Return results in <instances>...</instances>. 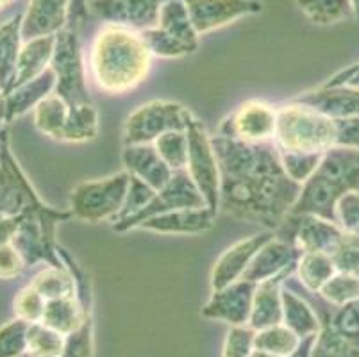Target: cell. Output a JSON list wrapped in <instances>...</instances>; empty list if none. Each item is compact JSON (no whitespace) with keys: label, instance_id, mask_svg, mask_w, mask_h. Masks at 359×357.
<instances>
[{"label":"cell","instance_id":"836d02e7","mask_svg":"<svg viewBox=\"0 0 359 357\" xmlns=\"http://www.w3.org/2000/svg\"><path fill=\"white\" fill-rule=\"evenodd\" d=\"M67 345V336L50 329L45 323H29L27 350L31 357H61Z\"/></svg>","mask_w":359,"mask_h":357},{"label":"cell","instance_id":"6f0895ef","mask_svg":"<svg viewBox=\"0 0 359 357\" xmlns=\"http://www.w3.org/2000/svg\"><path fill=\"white\" fill-rule=\"evenodd\" d=\"M352 9H354V18L359 22V0H351Z\"/></svg>","mask_w":359,"mask_h":357},{"label":"cell","instance_id":"d4e9b609","mask_svg":"<svg viewBox=\"0 0 359 357\" xmlns=\"http://www.w3.org/2000/svg\"><path fill=\"white\" fill-rule=\"evenodd\" d=\"M54 47L55 36H43V38H34L24 41L20 55H18V63H16L15 77H13L6 93L31 83L32 79L40 77L45 70H48L52 55H54Z\"/></svg>","mask_w":359,"mask_h":357},{"label":"cell","instance_id":"8d00e7d4","mask_svg":"<svg viewBox=\"0 0 359 357\" xmlns=\"http://www.w3.org/2000/svg\"><path fill=\"white\" fill-rule=\"evenodd\" d=\"M156 150L163 157V161L174 170H184L188 165V134L186 130H172L159 136L154 142Z\"/></svg>","mask_w":359,"mask_h":357},{"label":"cell","instance_id":"f1b7e54d","mask_svg":"<svg viewBox=\"0 0 359 357\" xmlns=\"http://www.w3.org/2000/svg\"><path fill=\"white\" fill-rule=\"evenodd\" d=\"M295 271L300 286L309 293H318L338 270L331 255L322 254V252H300Z\"/></svg>","mask_w":359,"mask_h":357},{"label":"cell","instance_id":"b9f144b4","mask_svg":"<svg viewBox=\"0 0 359 357\" xmlns=\"http://www.w3.org/2000/svg\"><path fill=\"white\" fill-rule=\"evenodd\" d=\"M29 323L15 318L0 327V357H20L27 350Z\"/></svg>","mask_w":359,"mask_h":357},{"label":"cell","instance_id":"7dc6e473","mask_svg":"<svg viewBox=\"0 0 359 357\" xmlns=\"http://www.w3.org/2000/svg\"><path fill=\"white\" fill-rule=\"evenodd\" d=\"M254 338H256V330L250 329L249 325L231 327L225 336L224 357H250L254 350Z\"/></svg>","mask_w":359,"mask_h":357},{"label":"cell","instance_id":"f907efd6","mask_svg":"<svg viewBox=\"0 0 359 357\" xmlns=\"http://www.w3.org/2000/svg\"><path fill=\"white\" fill-rule=\"evenodd\" d=\"M334 147L359 149V116L339 118V120H336V145Z\"/></svg>","mask_w":359,"mask_h":357},{"label":"cell","instance_id":"d6986e66","mask_svg":"<svg viewBox=\"0 0 359 357\" xmlns=\"http://www.w3.org/2000/svg\"><path fill=\"white\" fill-rule=\"evenodd\" d=\"M54 88L55 75L52 68H48L40 77L32 79L31 83L2 95V100H0V129H2V123L15 122L16 118L24 116L31 109H36V106L41 100H45Z\"/></svg>","mask_w":359,"mask_h":357},{"label":"cell","instance_id":"db71d44e","mask_svg":"<svg viewBox=\"0 0 359 357\" xmlns=\"http://www.w3.org/2000/svg\"><path fill=\"white\" fill-rule=\"evenodd\" d=\"M86 2L88 0H70V16H68V25L70 27L79 29V25L84 22L88 15Z\"/></svg>","mask_w":359,"mask_h":357},{"label":"cell","instance_id":"484cf974","mask_svg":"<svg viewBox=\"0 0 359 357\" xmlns=\"http://www.w3.org/2000/svg\"><path fill=\"white\" fill-rule=\"evenodd\" d=\"M280 297H283V323L290 330H293L300 339L318 334V314L313 311V307L309 306L304 297H300L297 290L290 288L288 284L283 286Z\"/></svg>","mask_w":359,"mask_h":357},{"label":"cell","instance_id":"11a10c76","mask_svg":"<svg viewBox=\"0 0 359 357\" xmlns=\"http://www.w3.org/2000/svg\"><path fill=\"white\" fill-rule=\"evenodd\" d=\"M315 339H316V334L302 338V339H300L299 346H297V349L293 350V352L290 353V356H286V357H311L313 345H315Z\"/></svg>","mask_w":359,"mask_h":357},{"label":"cell","instance_id":"8fae6325","mask_svg":"<svg viewBox=\"0 0 359 357\" xmlns=\"http://www.w3.org/2000/svg\"><path fill=\"white\" fill-rule=\"evenodd\" d=\"M277 109L263 100L241 104L220 126L222 136H229L247 143H270L276 136Z\"/></svg>","mask_w":359,"mask_h":357},{"label":"cell","instance_id":"f546056e","mask_svg":"<svg viewBox=\"0 0 359 357\" xmlns=\"http://www.w3.org/2000/svg\"><path fill=\"white\" fill-rule=\"evenodd\" d=\"M320 318V330L316 334L315 345H313L311 357H359V343L344 338L336 332L331 325L329 313H322Z\"/></svg>","mask_w":359,"mask_h":357},{"label":"cell","instance_id":"603a6c76","mask_svg":"<svg viewBox=\"0 0 359 357\" xmlns=\"http://www.w3.org/2000/svg\"><path fill=\"white\" fill-rule=\"evenodd\" d=\"M215 213L210 208H190L163 213L143 222L138 229L159 234H202L215 224Z\"/></svg>","mask_w":359,"mask_h":357},{"label":"cell","instance_id":"7bdbcfd3","mask_svg":"<svg viewBox=\"0 0 359 357\" xmlns=\"http://www.w3.org/2000/svg\"><path fill=\"white\" fill-rule=\"evenodd\" d=\"M156 193L158 191L150 188L149 184H145L142 179H138V177H135V175H130L129 189H127V196H126V204H123L122 211H120V215L116 216L113 222H115V224H118V222L127 220V218H130V216H135L136 213L142 211V209L145 208V206L149 204L152 198H154Z\"/></svg>","mask_w":359,"mask_h":357},{"label":"cell","instance_id":"4fadbf2b","mask_svg":"<svg viewBox=\"0 0 359 357\" xmlns=\"http://www.w3.org/2000/svg\"><path fill=\"white\" fill-rule=\"evenodd\" d=\"M256 286V283L240 279L229 286L215 290L208 304L202 307V316L229 323L231 327L249 325Z\"/></svg>","mask_w":359,"mask_h":357},{"label":"cell","instance_id":"3957f363","mask_svg":"<svg viewBox=\"0 0 359 357\" xmlns=\"http://www.w3.org/2000/svg\"><path fill=\"white\" fill-rule=\"evenodd\" d=\"M273 145L279 152L325 154L336 145V120L304 104H286L277 109Z\"/></svg>","mask_w":359,"mask_h":357},{"label":"cell","instance_id":"8992f818","mask_svg":"<svg viewBox=\"0 0 359 357\" xmlns=\"http://www.w3.org/2000/svg\"><path fill=\"white\" fill-rule=\"evenodd\" d=\"M50 68L55 75V95L63 98L68 106L91 104V97L86 88L83 54L77 29L67 27L55 34L54 55Z\"/></svg>","mask_w":359,"mask_h":357},{"label":"cell","instance_id":"ab89813d","mask_svg":"<svg viewBox=\"0 0 359 357\" xmlns=\"http://www.w3.org/2000/svg\"><path fill=\"white\" fill-rule=\"evenodd\" d=\"M47 299L32 286L24 288L16 293L13 300V311L18 320L25 323H38L43 320Z\"/></svg>","mask_w":359,"mask_h":357},{"label":"cell","instance_id":"44dd1931","mask_svg":"<svg viewBox=\"0 0 359 357\" xmlns=\"http://www.w3.org/2000/svg\"><path fill=\"white\" fill-rule=\"evenodd\" d=\"M122 161L127 173L142 179L145 184H149L156 191L166 186V182L174 175V170L163 161V157L156 150L154 143L126 145L122 152Z\"/></svg>","mask_w":359,"mask_h":357},{"label":"cell","instance_id":"d590c367","mask_svg":"<svg viewBox=\"0 0 359 357\" xmlns=\"http://www.w3.org/2000/svg\"><path fill=\"white\" fill-rule=\"evenodd\" d=\"M300 338L293 330H290L285 323L266 327V329L256 330L254 338V349L264 350L273 356L286 357L299 346Z\"/></svg>","mask_w":359,"mask_h":357},{"label":"cell","instance_id":"ac0fdd59","mask_svg":"<svg viewBox=\"0 0 359 357\" xmlns=\"http://www.w3.org/2000/svg\"><path fill=\"white\" fill-rule=\"evenodd\" d=\"M299 257L300 250L295 245L290 243V241L272 238L254 255V260L250 261L249 268H247L241 279L259 284L263 281L270 279V277H276V275L290 270V268H295Z\"/></svg>","mask_w":359,"mask_h":357},{"label":"cell","instance_id":"7402d4cb","mask_svg":"<svg viewBox=\"0 0 359 357\" xmlns=\"http://www.w3.org/2000/svg\"><path fill=\"white\" fill-rule=\"evenodd\" d=\"M295 270L297 267L290 268V270L257 284L256 293H254L252 313H250L249 320L250 329L261 330L283 323V297H280V291H283L286 279H290Z\"/></svg>","mask_w":359,"mask_h":357},{"label":"cell","instance_id":"f5cc1de1","mask_svg":"<svg viewBox=\"0 0 359 357\" xmlns=\"http://www.w3.org/2000/svg\"><path fill=\"white\" fill-rule=\"evenodd\" d=\"M20 225V216H0V247L11 243Z\"/></svg>","mask_w":359,"mask_h":357},{"label":"cell","instance_id":"ffe728a7","mask_svg":"<svg viewBox=\"0 0 359 357\" xmlns=\"http://www.w3.org/2000/svg\"><path fill=\"white\" fill-rule=\"evenodd\" d=\"M297 218L293 245L300 252H322L332 255L344 238L345 231L334 222L313 215H292Z\"/></svg>","mask_w":359,"mask_h":357},{"label":"cell","instance_id":"6da1fadb","mask_svg":"<svg viewBox=\"0 0 359 357\" xmlns=\"http://www.w3.org/2000/svg\"><path fill=\"white\" fill-rule=\"evenodd\" d=\"M211 142L220 168V208L269 229L285 224L302 184L286 173L276 145L222 134Z\"/></svg>","mask_w":359,"mask_h":357},{"label":"cell","instance_id":"e0dca14e","mask_svg":"<svg viewBox=\"0 0 359 357\" xmlns=\"http://www.w3.org/2000/svg\"><path fill=\"white\" fill-rule=\"evenodd\" d=\"M70 0H29L22 22L24 41L55 36L68 25Z\"/></svg>","mask_w":359,"mask_h":357},{"label":"cell","instance_id":"2e32d148","mask_svg":"<svg viewBox=\"0 0 359 357\" xmlns=\"http://www.w3.org/2000/svg\"><path fill=\"white\" fill-rule=\"evenodd\" d=\"M272 238H276L272 232H264V234H254L250 238H245V240L231 245L218 257L213 271H211V288H213V291L240 281L245 271H247V268H249L250 261L254 260V255Z\"/></svg>","mask_w":359,"mask_h":357},{"label":"cell","instance_id":"9c48e42d","mask_svg":"<svg viewBox=\"0 0 359 357\" xmlns=\"http://www.w3.org/2000/svg\"><path fill=\"white\" fill-rule=\"evenodd\" d=\"M43 204L16 161L6 127L0 129V216H20Z\"/></svg>","mask_w":359,"mask_h":357},{"label":"cell","instance_id":"277c9868","mask_svg":"<svg viewBox=\"0 0 359 357\" xmlns=\"http://www.w3.org/2000/svg\"><path fill=\"white\" fill-rule=\"evenodd\" d=\"M72 211H60L47 204H40L20 215V225L11 243L20 252L25 264L45 261L52 267H65L57 245H55V227L61 222L72 218Z\"/></svg>","mask_w":359,"mask_h":357},{"label":"cell","instance_id":"7c38bea8","mask_svg":"<svg viewBox=\"0 0 359 357\" xmlns=\"http://www.w3.org/2000/svg\"><path fill=\"white\" fill-rule=\"evenodd\" d=\"M165 0H88V13L106 24L145 31L158 25L159 8Z\"/></svg>","mask_w":359,"mask_h":357},{"label":"cell","instance_id":"f6af8a7d","mask_svg":"<svg viewBox=\"0 0 359 357\" xmlns=\"http://www.w3.org/2000/svg\"><path fill=\"white\" fill-rule=\"evenodd\" d=\"M331 260L334 261L336 270L352 274L359 277V236L345 232Z\"/></svg>","mask_w":359,"mask_h":357},{"label":"cell","instance_id":"1f68e13d","mask_svg":"<svg viewBox=\"0 0 359 357\" xmlns=\"http://www.w3.org/2000/svg\"><path fill=\"white\" fill-rule=\"evenodd\" d=\"M29 286L40 291L47 300L61 299V297H72L77 295V283L70 270L65 267H52L48 264L47 268L34 275Z\"/></svg>","mask_w":359,"mask_h":357},{"label":"cell","instance_id":"d6a6232c","mask_svg":"<svg viewBox=\"0 0 359 357\" xmlns=\"http://www.w3.org/2000/svg\"><path fill=\"white\" fill-rule=\"evenodd\" d=\"M68 111L70 106L65 102L63 98L57 95H48L45 100H41L34 109V126L40 133L47 134V136L54 137L57 142H61L63 136L65 126L68 120Z\"/></svg>","mask_w":359,"mask_h":357},{"label":"cell","instance_id":"ee69618b","mask_svg":"<svg viewBox=\"0 0 359 357\" xmlns=\"http://www.w3.org/2000/svg\"><path fill=\"white\" fill-rule=\"evenodd\" d=\"M329 320L336 332L351 342L359 343V299L336 307L332 313H329Z\"/></svg>","mask_w":359,"mask_h":357},{"label":"cell","instance_id":"e575fe53","mask_svg":"<svg viewBox=\"0 0 359 357\" xmlns=\"http://www.w3.org/2000/svg\"><path fill=\"white\" fill-rule=\"evenodd\" d=\"M297 6L318 25H331L354 16L351 0H297Z\"/></svg>","mask_w":359,"mask_h":357},{"label":"cell","instance_id":"60d3db41","mask_svg":"<svg viewBox=\"0 0 359 357\" xmlns=\"http://www.w3.org/2000/svg\"><path fill=\"white\" fill-rule=\"evenodd\" d=\"M279 152V150H277ZM280 163L285 166L286 173L293 181L302 184L316 172L324 154H300V152H279Z\"/></svg>","mask_w":359,"mask_h":357},{"label":"cell","instance_id":"74e56055","mask_svg":"<svg viewBox=\"0 0 359 357\" xmlns=\"http://www.w3.org/2000/svg\"><path fill=\"white\" fill-rule=\"evenodd\" d=\"M318 293L331 306H344V304L359 299V277L345 274V271H336Z\"/></svg>","mask_w":359,"mask_h":357},{"label":"cell","instance_id":"f35d334b","mask_svg":"<svg viewBox=\"0 0 359 357\" xmlns=\"http://www.w3.org/2000/svg\"><path fill=\"white\" fill-rule=\"evenodd\" d=\"M142 38L143 41H145L147 47H149L150 54L158 55V58H182V55L194 54V52L197 50V48L191 47V45L182 43V41L172 38V36H168L166 32L159 31L158 27L142 31Z\"/></svg>","mask_w":359,"mask_h":357},{"label":"cell","instance_id":"bcb514c9","mask_svg":"<svg viewBox=\"0 0 359 357\" xmlns=\"http://www.w3.org/2000/svg\"><path fill=\"white\" fill-rule=\"evenodd\" d=\"M61 357H93V314H88L83 325L68 334Z\"/></svg>","mask_w":359,"mask_h":357},{"label":"cell","instance_id":"94428289","mask_svg":"<svg viewBox=\"0 0 359 357\" xmlns=\"http://www.w3.org/2000/svg\"><path fill=\"white\" fill-rule=\"evenodd\" d=\"M0 100H2V88H0Z\"/></svg>","mask_w":359,"mask_h":357},{"label":"cell","instance_id":"91938a15","mask_svg":"<svg viewBox=\"0 0 359 357\" xmlns=\"http://www.w3.org/2000/svg\"><path fill=\"white\" fill-rule=\"evenodd\" d=\"M20 357H31V356H29V353H27V352H25V353H24V356H20Z\"/></svg>","mask_w":359,"mask_h":357},{"label":"cell","instance_id":"681fc988","mask_svg":"<svg viewBox=\"0 0 359 357\" xmlns=\"http://www.w3.org/2000/svg\"><path fill=\"white\" fill-rule=\"evenodd\" d=\"M25 267H27V264H25L20 252L16 250L15 245L8 243L0 247V279H16V277L25 270Z\"/></svg>","mask_w":359,"mask_h":357},{"label":"cell","instance_id":"9a60e30c","mask_svg":"<svg viewBox=\"0 0 359 357\" xmlns=\"http://www.w3.org/2000/svg\"><path fill=\"white\" fill-rule=\"evenodd\" d=\"M315 175L327 184L338 201L345 193H359V149H329L322 157Z\"/></svg>","mask_w":359,"mask_h":357},{"label":"cell","instance_id":"5b68a950","mask_svg":"<svg viewBox=\"0 0 359 357\" xmlns=\"http://www.w3.org/2000/svg\"><path fill=\"white\" fill-rule=\"evenodd\" d=\"M130 175L118 172L99 181L81 182L70 195V211L84 222L115 220L126 204Z\"/></svg>","mask_w":359,"mask_h":357},{"label":"cell","instance_id":"7a4b0ae2","mask_svg":"<svg viewBox=\"0 0 359 357\" xmlns=\"http://www.w3.org/2000/svg\"><path fill=\"white\" fill-rule=\"evenodd\" d=\"M149 47L142 32L123 25L106 24L95 34L90 54V68L97 88L109 95L135 90L150 70Z\"/></svg>","mask_w":359,"mask_h":357},{"label":"cell","instance_id":"52a82bcc","mask_svg":"<svg viewBox=\"0 0 359 357\" xmlns=\"http://www.w3.org/2000/svg\"><path fill=\"white\" fill-rule=\"evenodd\" d=\"M194 114L184 106L170 100H152L140 106L127 118L123 142L126 145L154 143L159 136L172 130H186Z\"/></svg>","mask_w":359,"mask_h":357},{"label":"cell","instance_id":"30bf717a","mask_svg":"<svg viewBox=\"0 0 359 357\" xmlns=\"http://www.w3.org/2000/svg\"><path fill=\"white\" fill-rule=\"evenodd\" d=\"M190 208H208V206H205L204 196L198 191L197 184L190 177V173L186 172V170H179V172H174V175L166 182V186H163L156 193L154 198L142 211L127 218V220L115 224L113 229L118 232H126L130 231V229H138L143 222L152 218V216Z\"/></svg>","mask_w":359,"mask_h":357},{"label":"cell","instance_id":"cb8c5ba5","mask_svg":"<svg viewBox=\"0 0 359 357\" xmlns=\"http://www.w3.org/2000/svg\"><path fill=\"white\" fill-rule=\"evenodd\" d=\"M293 102L313 107L329 118H354L359 116V88L351 86H322L318 91L300 95Z\"/></svg>","mask_w":359,"mask_h":357},{"label":"cell","instance_id":"4dcf8cb0","mask_svg":"<svg viewBox=\"0 0 359 357\" xmlns=\"http://www.w3.org/2000/svg\"><path fill=\"white\" fill-rule=\"evenodd\" d=\"M97 134H99V111L93 106V102L81 104V106H70L61 142H91V140H95Z\"/></svg>","mask_w":359,"mask_h":357},{"label":"cell","instance_id":"ba28073f","mask_svg":"<svg viewBox=\"0 0 359 357\" xmlns=\"http://www.w3.org/2000/svg\"><path fill=\"white\" fill-rule=\"evenodd\" d=\"M186 134H188L186 172L190 173L198 191L204 196L205 206L217 215L220 209V168H218V159L211 136L205 133L204 126L197 118L191 120Z\"/></svg>","mask_w":359,"mask_h":357},{"label":"cell","instance_id":"4316f807","mask_svg":"<svg viewBox=\"0 0 359 357\" xmlns=\"http://www.w3.org/2000/svg\"><path fill=\"white\" fill-rule=\"evenodd\" d=\"M22 22L24 13H18L9 22L0 25V88L2 95L8 91L16 72V63L22 50Z\"/></svg>","mask_w":359,"mask_h":357},{"label":"cell","instance_id":"5bb4252c","mask_svg":"<svg viewBox=\"0 0 359 357\" xmlns=\"http://www.w3.org/2000/svg\"><path fill=\"white\" fill-rule=\"evenodd\" d=\"M198 36L263 11L259 0H182Z\"/></svg>","mask_w":359,"mask_h":357},{"label":"cell","instance_id":"83f0119b","mask_svg":"<svg viewBox=\"0 0 359 357\" xmlns=\"http://www.w3.org/2000/svg\"><path fill=\"white\" fill-rule=\"evenodd\" d=\"M159 31L166 32L182 43L198 48V32L191 24L190 13L182 0H165L159 8L158 25Z\"/></svg>","mask_w":359,"mask_h":357},{"label":"cell","instance_id":"816d5d0a","mask_svg":"<svg viewBox=\"0 0 359 357\" xmlns=\"http://www.w3.org/2000/svg\"><path fill=\"white\" fill-rule=\"evenodd\" d=\"M324 86L325 88H334V86L359 88V63L352 65V67L347 68V70L336 74L334 77L329 79Z\"/></svg>","mask_w":359,"mask_h":357},{"label":"cell","instance_id":"680465c9","mask_svg":"<svg viewBox=\"0 0 359 357\" xmlns=\"http://www.w3.org/2000/svg\"><path fill=\"white\" fill-rule=\"evenodd\" d=\"M13 2H16V0H0V9L8 8V6H11Z\"/></svg>","mask_w":359,"mask_h":357},{"label":"cell","instance_id":"9f6ffc18","mask_svg":"<svg viewBox=\"0 0 359 357\" xmlns=\"http://www.w3.org/2000/svg\"><path fill=\"white\" fill-rule=\"evenodd\" d=\"M250 357H279V356H273V353L264 352V350L254 349V350H252V353H250Z\"/></svg>","mask_w":359,"mask_h":357},{"label":"cell","instance_id":"c3c4849f","mask_svg":"<svg viewBox=\"0 0 359 357\" xmlns=\"http://www.w3.org/2000/svg\"><path fill=\"white\" fill-rule=\"evenodd\" d=\"M336 222L345 232L359 236V193H345L336 206Z\"/></svg>","mask_w":359,"mask_h":357}]
</instances>
